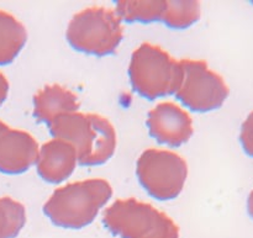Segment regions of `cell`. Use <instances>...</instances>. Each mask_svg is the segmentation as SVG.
<instances>
[{"mask_svg": "<svg viewBox=\"0 0 253 238\" xmlns=\"http://www.w3.org/2000/svg\"><path fill=\"white\" fill-rule=\"evenodd\" d=\"M66 37L76 51L104 57L118 49L124 39V27L115 10L91 6L72 17Z\"/></svg>", "mask_w": 253, "mask_h": 238, "instance_id": "cell-5", "label": "cell"}, {"mask_svg": "<svg viewBox=\"0 0 253 238\" xmlns=\"http://www.w3.org/2000/svg\"><path fill=\"white\" fill-rule=\"evenodd\" d=\"M148 133L158 143L169 147H179L192 138L194 133L192 116L175 103L163 101L157 104L147 115Z\"/></svg>", "mask_w": 253, "mask_h": 238, "instance_id": "cell-8", "label": "cell"}, {"mask_svg": "<svg viewBox=\"0 0 253 238\" xmlns=\"http://www.w3.org/2000/svg\"><path fill=\"white\" fill-rule=\"evenodd\" d=\"M26 224V210L17 200L0 198V238H16Z\"/></svg>", "mask_w": 253, "mask_h": 238, "instance_id": "cell-14", "label": "cell"}, {"mask_svg": "<svg viewBox=\"0 0 253 238\" xmlns=\"http://www.w3.org/2000/svg\"><path fill=\"white\" fill-rule=\"evenodd\" d=\"M39 145L29 132L16 130L0 120V173L17 175L36 164Z\"/></svg>", "mask_w": 253, "mask_h": 238, "instance_id": "cell-9", "label": "cell"}, {"mask_svg": "<svg viewBox=\"0 0 253 238\" xmlns=\"http://www.w3.org/2000/svg\"><path fill=\"white\" fill-rule=\"evenodd\" d=\"M167 1H116L115 12L128 24H152L163 21Z\"/></svg>", "mask_w": 253, "mask_h": 238, "instance_id": "cell-13", "label": "cell"}, {"mask_svg": "<svg viewBox=\"0 0 253 238\" xmlns=\"http://www.w3.org/2000/svg\"><path fill=\"white\" fill-rule=\"evenodd\" d=\"M136 175L143 189L158 201H169L182 193L188 178V164L170 151L146 150L136 164Z\"/></svg>", "mask_w": 253, "mask_h": 238, "instance_id": "cell-7", "label": "cell"}, {"mask_svg": "<svg viewBox=\"0 0 253 238\" xmlns=\"http://www.w3.org/2000/svg\"><path fill=\"white\" fill-rule=\"evenodd\" d=\"M200 15L199 1H167L162 22L169 29L184 30L197 24Z\"/></svg>", "mask_w": 253, "mask_h": 238, "instance_id": "cell-15", "label": "cell"}, {"mask_svg": "<svg viewBox=\"0 0 253 238\" xmlns=\"http://www.w3.org/2000/svg\"><path fill=\"white\" fill-rule=\"evenodd\" d=\"M78 109V96L58 84L46 85L34 96L35 119L47 126L61 116L77 113Z\"/></svg>", "mask_w": 253, "mask_h": 238, "instance_id": "cell-11", "label": "cell"}, {"mask_svg": "<svg viewBox=\"0 0 253 238\" xmlns=\"http://www.w3.org/2000/svg\"><path fill=\"white\" fill-rule=\"evenodd\" d=\"M240 142L245 153L253 158V111L246 118L241 126Z\"/></svg>", "mask_w": 253, "mask_h": 238, "instance_id": "cell-16", "label": "cell"}, {"mask_svg": "<svg viewBox=\"0 0 253 238\" xmlns=\"http://www.w3.org/2000/svg\"><path fill=\"white\" fill-rule=\"evenodd\" d=\"M54 138L69 142L77 152L78 164L101 165L116 151V131L108 119L96 114L77 113L61 116L48 125Z\"/></svg>", "mask_w": 253, "mask_h": 238, "instance_id": "cell-1", "label": "cell"}, {"mask_svg": "<svg viewBox=\"0 0 253 238\" xmlns=\"http://www.w3.org/2000/svg\"><path fill=\"white\" fill-rule=\"evenodd\" d=\"M180 77L179 61L156 44L145 43L135 49L128 64L132 89L148 100L172 95Z\"/></svg>", "mask_w": 253, "mask_h": 238, "instance_id": "cell-4", "label": "cell"}, {"mask_svg": "<svg viewBox=\"0 0 253 238\" xmlns=\"http://www.w3.org/2000/svg\"><path fill=\"white\" fill-rule=\"evenodd\" d=\"M103 224L120 238H179V229L168 215L135 198L116 200L104 211Z\"/></svg>", "mask_w": 253, "mask_h": 238, "instance_id": "cell-3", "label": "cell"}, {"mask_svg": "<svg viewBox=\"0 0 253 238\" xmlns=\"http://www.w3.org/2000/svg\"><path fill=\"white\" fill-rule=\"evenodd\" d=\"M247 211H249V215L253 219V190L251 194L249 195V199H247Z\"/></svg>", "mask_w": 253, "mask_h": 238, "instance_id": "cell-18", "label": "cell"}, {"mask_svg": "<svg viewBox=\"0 0 253 238\" xmlns=\"http://www.w3.org/2000/svg\"><path fill=\"white\" fill-rule=\"evenodd\" d=\"M180 77L175 98L194 113H210L224 105L230 89L224 78L205 61L180 59Z\"/></svg>", "mask_w": 253, "mask_h": 238, "instance_id": "cell-6", "label": "cell"}, {"mask_svg": "<svg viewBox=\"0 0 253 238\" xmlns=\"http://www.w3.org/2000/svg\"><path fill=\"white\" fill-rule=\"evenodd\" d=\"M78 163L76 148L69 142L53 138L39 150L36 159L37 174L51 184H59L68 179Z\"/></svg>", "mask_w": 253, "mask_h": 238, "instance_id": "cell-10", "label": "cell"}, {"mask_svg": "<svg viewBox=\"0 0 253 238\" xmlns=\"http://www.w3.org/2000/svg\"><path fill=\"white\" fill-rule=\"evenodd\" d=\"M113 197L108 180L94 178L58 188L43 205V214L54 226L81 230L95 220Z\"/></svg>", "mask_w": 253, "mask_h": 238, "instance_id": "cell-2", "label": "cell"}, {"mask_svg": "<svg viewBox=\"0 0 253 238\" xmlns=\"http://www.w3.org/2000/svg\"><path fill=\"white\" fill-rule=\"evenodd\" d=\"M9 89L10 84L9 80H7L6 77L0 72V106L5 103V100L7 99V95H9Z\"/></svg>", "mask_w": 253, "mask_h": 238, "instance_id": "cell-17", "label": "cell"}, {"mask_svg": "<svg viewBox=\"0 0 253 238\" xmlns=\"http://www.w3.org/2000/svg\"><path fill=\"white\" fill-rule=\"evenodd\" d=\"M27 42V30L11 14L0 10V66L15 61Z\"/></svg>", "mask_w": 253, "mask_h": 238, "instance_id": "cell-12", "label": "cell"}]
</instances>
